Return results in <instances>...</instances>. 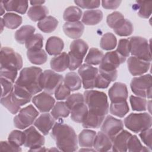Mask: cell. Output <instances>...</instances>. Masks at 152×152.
Instances as JSON below:
<instances>
[{
  "label": "cell",
  "instance_id": "obj_8",
  "mask_svg": "<svg viewBox=\"0 0 152 152\" xmlns=\"http://www.w3.org/2000/svg\"><path fill=\"white\" fill-rule=\"evenodd\" d=\"M131 50L133 56L140 59L151 62L150 46L147 39L140 36H133L129 39Z\"/></svg>",
  "mask_w": 152,
  "mask_h": 152
},
{
  "label": "cell",
  "instance_id": "obj_11",
  "mask_svg": "<svg viewBox=\"0 0 152 152\" xmlns=\"http://www.w3.org/2000/svg\"><path fill=\"white\" fill-rule=\"evenodd\" d=\"M64 81L62 75L56 72L47 69L45 70L40 77V86L45 92L49 94L54 93L56 88Z\"/></svg>",
  "mask_w": 152,
  "mask_h": 152
},
{
  "label": "cell",
  "instance_id": "obj_28",
  "mask_svg": "<svg viewBox=\"0 0 152 152\" xmlns=\"http://www.w3.org/2000/svg\"><path fill=\"white\" fill-rule=\"evenodd\" d=\"M96 132L90 129H83L78 135V141L80 147L92 148Z\"/></svg>",
  "mask_w": 152,
  "mask_h": 152
},
{
  "label": "cell",
  "instance_id": "obj_2",
  "mask_svg": "<svg viewBox=\"0 0 152 152\" xmlns=\"http://www.w3.org/2000/svg\"><path fill=\"white\" fill-rule=\"evenodd\" d=\"M42 72V69L39 67L24 68L15 81V85L24 89L33 96L43 90L40 82Z\"/></svg>",
  "mask_w": 152,
  "mask_h": 152
},
{
  "label": "cell",
  "instance_id": "obj_43",
  "mask_svg": "<svg viewBox=\"0 0 152 152\" xmlns=\"http://www.w3.org/2000/svg\"><path fill=\"white\" fill-rule=\"evenodd\" d=\"M129 101L133 110L144 111L147 109V102L143 97L131 96L129 97Z\"/></svg>",
  "mask_w": 152,
  "mask_h": 152
},
{
  "label": "cell",
  "instance_id": "obj_38",
  "mask_svg": "<svg viewBox=\"0 0 152 152\" xmlns=\"http://www.w3.org/2000/svg\"><path fill=\"white\" fill-rule=\"evenodd\" d=\"M82 11L77 7L71 6L65 9L63 18L66 22L78 21L82 16Z\"/></svg>",
  "mask_w": 152,
  "mask_h": 152
},
{
  "label": "cell",
  "instance_id": "obj_19",
  "mask_svg": "<svg viewBox=\"0 0 152 152\" xmlns=\"http://www.w3.org/2000/svg\"><path fill=\"white\" fill-rule=\"evenodd\" d=\"M55 124V119L49 113H43L34 122V125L44 135H47Z\"/></svg>",
  "mask_w": 152,
  "mask_h": 152
},
{
  "label": "cell",
  "instance_id": "obj_32",
  "mask_svg": "<svg viewBox=\"0 0 152 152\" xmlns=\"http://www.w3.org/2000/svg\"><path fill=\"white\" fill-rule=\"evenodd\" d=\"M27 56L31 64L35 65H42L48 59V55L42 49L37 50H27Z\"/></svg>",
  "mask_w": 152,
  "mask_h": 152
},
{
  "label": "cell",
  "instance_id": "obj_53",
  "mask_svg": "<svg viewBox=\"0 0 152 152\" xmlns=\"http://www.w3.org/2000/svg\"><path fill=\"white\" fill-rule=\"evenodd\" d=\"M18 72L15 70H11L5 68H0V76L1 77L5 78L13 83L15 82V79L17 77Z\"/></svg>",
  "mask_w": 152,
  "mask_h": 152
},
{
  "label": "cell",
  "instance_id": "obj_51",
  "mask_svg": "<svg viewBox=\"0 0 152 152\" xmlns=\"http://www.w3.org/2000/svg\"><path fill=\"white\" fill-rule=\"evenodd\" d=\"M74 3L78 7L84 9H95L100 7V1H74Z\"/></svg>",
  "mask_w": 152,
  "mask_h": 152
},
{
  "label": "cell",
  "instance_id": "obj_47",
  "mask_svg": "<svg viewBox=\"0 0 152 152\" xmlns=\"http://www.w3.org/2000/svg\"><path fill=\"white\" fill-rule=\"evenodd\" d=\"M116 50L122 56L125 58L128 57L131 50L129 40L126 39H120Z\"/></svg>",
  "mask_w": 152,
  "mask_h": 152
},
{
  "label": "cell",
  "instance_id": "obj_15",
  "mask_svg": "<svg viewBox=\"0 0 152 152\" xmlns=\"http://www.w3.org/2000/svg\"><path fill=\"white\" fill-rule=\"evenodd\" d=\"M14 89V88H13ZM30 102L19 97L13 90L8 95L1 97V103L12 114H16L21 110V107Z\"/></svg>",
  "mask_w": 152,
  "mask_h": 152
},
{
  "label": "cell",
  "instance_id": "obj_48",
  "mask_svg": "<svg viewBox=\"0 0 152 152\" xmlns=\"http://www.w3.org/2000/svg\"><path fill=\"white\" fill-rule=\"evenodd\" d=\"M70 93L71 90L64 84H60L54 92L55 97L58 100L66 99L70 95Z\"/></svg>",
  "mask_w": 152,
  "mask_h": 152
},
{
  "label": "cell",
  "instance_id": "obj_27",
  "mask_svg": "<svg viewBox=\"0 0 152 152\" xmlns=\"http://www.w3.org/2000/svg\"><path fill=\"white\" fill-rule=\"evenodd\" d=\"M103 19V12L99 10L86 11L83 15L82 22L87 26H94L99 23Z\"/></svg>",
  "mask_w": 152,
  "mask_h": 152
},
{
  "label": "cell",
  "instance_id": "obj_25",
  "mask_svg": "<svg viewBox=\"0 0 152 152\" xmlns=\"http://www.w3.org/2000/svg\"><path fill=\"white\" fill-rule=\"evenodd\" d=\"M64 47L63 40L58 37H50L46 44V50L50 55H58L61 53Z\"/></svg>",
  "mask_w": 152,
  "mask_h": 152
},
{
  "label": "cell",
  "instance_id": "obj_59",
  "mask_svg": "<svg viewBox=\"0 0 152 152\" xmlns=\"http://www.w3.org/2000/svg\"><path fill=\"white\" fill-rule=\"evenodd\" d=\"M5 8H4V5H3V4H2V1L1 2V15H2L4 13H5Z\"/></svg>",
  "mask_w": 152,
  "mask_h": 152
},
{
  "label": "cell",
  "instance_id": "obj_49",
  "mask_svg": "<svg viewBox=\"0 0 152 152\" xmlns=\"http://www.w3.org/2000/svg\"><path fill=\"white\" fill-rule=\"evenodd\" d=\"M81 102H84V95L80 93H77L72 94L71 95L70 94L66 99L65 103L66 104L69 109L71 110V109L74 106Z\"/></svg>",
  "mask_w": 152,
  "mask_h": 152
},
{
  "label": "cell",
  "instance_id": "obj_31",
  "mask_svg": "<svg viewBox=\"0 0 152 152\" xmlns=\"http://www.w3.org/2000/svg\"><path fill=\"white\" fill-rule=\"evenodd\" d=\"M64 84L71 90L74 91L81 87L82 81L78 74L74 72H70L65 75L64 78Z\"/></svg>",
  "mask_w": 152,
  "mask_h": 152
},
{
  "label": "cell",
  "instance_id": "obj_60",
  "mask_svg": "<svg viewBox=\"0 0 152 152\" xmlns=\"http://www.w3.org/2000/svg\"><path fill=\"white\" fill-rule=\"evenodd\" d=\"M0 23H1V32H2L4 30V26H5L2 18H0Z\"/></svg>",
  "mask_w": 152,
  "mask_h": 152
},
{
  "label": "cell",
  "instance_id": "obj_10",
  "mask_svg": "<svg viewBox=\"0 0 152 152\" xmlns=\"http://www.w3.org/2000/svg\"><path fill=\"white\" fill-rule=\"evenodd\" d=\"M38 115V111L33 105L30 104L21 109L18 114L14 118V125L20 129H26L34 122Z\"/></svg>",
  "mask_w": 152,
  "mask_h": 152
},
{
  "label": "cell",
  "instance_id": "obj_3",
  "mask_svg": "<svg viewBox=\"0 0 152 152\" xmlns=\"http://www.w3.org/2000/svg\"><path fill=\"white\" fill-rule=\"evenodd\" d=\"M85 103L87 104L88 114L103 118L108 113L109 103L106 94L97 90H86L84 93Z\"/></svg>",
  "mask_w": 152,
  "mask_h": 152
},
{
  "label": "cell",
  "instance_id": "obj_18",
  "mask_svg": "<svg viewBox=\"0 0 152 152\" xmlns=\"http://www.w3.org/2000/svg\"><path fill=\"white\" fill-rule=\"evenodd\" d=\"M109 96L111 102H118L126 100L128 91L125 84L116 82L109 88Z\"/></svg>",
  "mask_w": 152,
  "mask_h": 152
},
{
  "label": "cell",
  "instance_id": "obj_5",
  "mask_svg": "<svg viewBox=\"0 0 152 152\" xmlns=\"http://www.w3.org/2000/svg\"><path fill=\"white\" fill-rule=\"evenodd\" d=\"M88 49V45L82 39H78L71 42L68 53L69 57L68 68L70 71H74L81 65Z\"/></svg>",
  "mask_w": 152,
  "mask_h": 152
},
{
  "label": "cell",
  "instance_id": "obj_30",
  "mask_svg": "<svg viewBox=\"0 0 152 152\" xmlns=\"http://www.w3.org/2000/svg\"><path fill=\"white\" fill-rule=\"evenodd\" d=\"M48 12V9L44 5H35L28 9L27 15L33 21H40L47 17Z\"/></svg>",
  "mask_w": 152,
  "mask_h": 152
},
{
  "label": "cell",
  "instance_id": "obj_4",
  "mask_svg": "<svg viewBox=\"0 0 152 152\" xmlns=\"http://www.w3.org/2000/svg\"><path fill=\"white\" fill-rule=\"evenodd\" d=\"M126 61V58L121 55L116 50L107 52L100 64L99 72L110 82L116 80L117 68Z\"/></svg>",
  "mask_w": 152,
  "mask_h": 152
},
{
  "label": "cell",
  "instance_id": "obj_17",
  "mask_svg": "<svg viewBox=\"0 0 152 152\" xmlns=\"http://www.w3.org/2000/svg\"><path fill=\"white\" fill-rule=\"evenodd\" d=\"M127 65L131 75L134 76L141 75L149 69L150 62L145 61L132 56L127 60Z\"/></svg>",
  "mask_w": 152,
  "mask_h": 152
},
{
  "label": "cell",
  "instance_id": "obj_55",
  "mask_svg": "<svg viewBox=\"0 0 152 152\" xmlns=\"http://www.w3.org/2000/svg\"><path fill=\"white\" fill-rule=\"evenodd\" d=\"M111 82L102 76L99 72L96 77L95 82V88H106Z\"/></svg>",
  "mask_w": 152,
  "mask_h": 152
},
{
  "label": "cell",
  "instance_id": "obj_21",
  "mask_svg": "<svg viewBox=\"0 0 152 152\" xmlns=\"http://www.w3.org/2000/svg\"><path fill=\"white\" fill-rule=\"evenodd\" d=\"M84 30V26L81 21L66 22L63 26V31L65 35L71 39H78Z\"/></svg>",
  "mask_w": 152,
  "mask_h": 152
},
{
  "label": "cell",
  "instance_id": "obj_57",
  "mask_svg": "<svg viewBox=\"0 0 152 152\" xmlns=\"http://www.w3.org/2000/svg\"><path fill=\"white\" fill-rule=\"evenodd\" d=\"M30 4L33 5V6H35V5H42L43 4H44L45 2V1H30Z\"/></svg>",
  "mask_w": 152,
  "mask_h": 152
},
{
  "label": "cell",
  "instance_id": "obj_36",
  "mask_svg": "<svg viewBox=\"0 0 152 152\" xmlns=\"http://www.w3.org/2000/svg\"><path fill=\"white\" fill-rule=\"evenodd\" d=\"M3 21L5 26L10 29H15L18 27L22 23V17L15 13L8 12L4 15Z\"/></svg>",
  "mask_w": 152,
  "mask_h": 152
},
{
  "label": "cell",
  "instance_id": "obj_23",
  "mask_svg": "<svg viewBox=\"0 0 152 152\" xmlns=\"http://www.w3.org/2000/svg\"><path fill=\"white\" fill-rule=\"evenodd\" d=\"M51 68L56 72H63L69 65V57L68 53L62 52L52 58L50 62Z\"/></svg>",
  "mask_w": 152,
  "mask_h": 152
},
{
  "label": "cell",
  "instance_id": "obj_22",
  "mask_svg": "<svg viewBox=\"0 0 152 152\" xmlns=\"http://www.w3.org/2000/svg\"><path fill=\"white\" fill-rule=\"evenodd\" d=\"M88 112V109L85 102L79 103L71 109V118L75 122L83 124L87 118Z\"/></svg>",
  "mask_w": 152,
  "mask_h": 152
},
{
  "label": "cell",
  "instance_id": "obj_44",
  "mask_svg": "<svg viewBox=\"0 0 152 152\" xmlns=\"http://www.w3.org/2000/svg\"><path fill=\"white\" fill-rule=\"evenodd\" d=\"M113 30L115 33L119 36H128L132 33L134 27L129 20L125 19L123 23Z\"/></svg>",
  "mask_w": 152,
  "mask_h": 152
},
{
  "label": "cell",
  "instance_id": "obj_56",
  "mask_svg": "<svg viewBox=\"0 0 152 152\" xmlns=\"http://www.w3.org/2000/svg\"><path fill=\"white\" fill-rule=\"evenodd\" d=\"M121 1H102V7L107 10H115L120 5Z\"/></svg>",
  "mask_w": 152,
  "mask_h": 152
},
{
  "label": "cell",
  "instance_id": "obj_12",
  "mask_svg": "<svg viewBox=\"0 0 152 152\" xmlns=\"http://www.w3.org/2000/svg\"><path fill=\"white\" fill-rule=\"evenodd\" d=\"M81 78V81L84 89H92L95 88L96 77L99 74V69L91 65L84 64L81 65L78 71Z\"/></svg>",
  "mask_w": 152,
  "mask_h": 152
},
{
  "label": "cell",
  "instance_id": "obj_29",
  "mask_svg": "<svg viewBox=\"0 0 152 152\" xmlns=\"http://www.w3.org/2000/svg\"><path fill=\"white\" fill-rule=\"evenodd\" d=\"M35 28L30 25H25L17 30L15 33V40L20 43L24 44L31 37L35 31Z\"/></svg>",
  "mask_w": 152,
  "mask_h": 152
},
{
  "label": "cell",
  "instance_id": "obj_52",
  "mask_svg": "<svg viewBox=\"0 0 152 152\" xmlns=\"http://www.w3.org/2000/svg\"><path fill=\"white\" fill-rule=\"evenodd\" d=\"M139 135L142 142L147 146V147L151 150V128H149L141 131Z\"/></svg>",
  "mask_w": 152,
  "mask_h": 152
},
{
  "label": "cell",
  "instance_id": "obj_41",
  "mask_svg": "<svg viewBox=\"0 0 152 152\" xmlns=\"http://www.w3.org/2000/svg\"><path fill=\"white\" fill-rule=\"evenodd\" d=\"M125 18L122 14L118 11H115L108 15L106 18V22L110 28L114 29L117 28L124 21Z\"/></svg>",
  "mask_w": 152,
  "mask_h": 152
},
{
  "label": "cell",
  "instance_id": "obj_6",
  "mask_svg": "<svg viewBox=\"0 0 152 152\" xmlns=\"http://www.w3.org/2000/svg\"><path fill=\"white\" fill-rule=\"evenodd\" d=\"M152 118L148 113H131L124 119L125 126L135 133L151 128Z\"/></svg>",
  "mask_w": 152,
  "mask_h": 152
},
{
  "label": "cell",
  "instance_id": "obj_26",
  "mask_svg": "<svg viewBox=\"0 0 152 152\" xmlns=\"http://www.w3.org/2000/svg\"><path fill=\"white\" fill-rule=\"evenodd\" d=\"M7 11H15L21 14L26 12L28 8V1L22 0H11L2 1Z\"/></svg>",
  "mask_w": 152,
  "mask_h": 152
},
{
  "label": "cell",
  "instance_id": "obj_46",
  "mask_svg": "<svg viewBox=\"0 0 152 152\" xmlns=\"http://www.w3.org/2000/svg\"><path fill=\"white\" fill-rule=\"evenodd\" d=\"M8 140L15 145L20 147L24 145V132H21L19 130H14L9 134Z\"/></svg>",
  "mask_w": 152,
  "mask_h": 152
},
{
  "label": "cell",
  "instance_id": "obj_9",
  "mask_svg": "<svg viewBox=\"0 0 152 152\" xmlns=\"http://www.w3.org/2000/svg\"><path fill=\"white\" fill-rule=\"evenodd\" d=\"M130 87L134 94L138 97L151 99V76L145 74L132 79Z\"/></svg>",
  "mask_w": 152,
  "mask_h": 152
},
{
  "label": "cell",
  "instance_id": "obj_1",
  "mask_svg": "<svg viewBox=\"0 0 152 152\" xmlns=\"http://www.w3.org/2000/svg\"><path fill=\"white\" fill-rule=\"evenodd\" d=\"M58 148L62 151H75L78 148V140L74 129L63 122H56L50 134Z\"/></svg>",
  "mask_w": 152,
  "mask_h": 152
},
{
  "label": "cell",
  "instance_id": "obj_20",
  "mask_svg": "<svg viewBox=\"0 0 152 152\" xmlns=\"http://www.w3.org/2000/svg\"><path fill=\"white\" fill-rule=\"evenodd\" d=\"M132 134L126 130H122L112 140L113 151H126L127 144Z\"/></svg>",
  "mask_w": 152,
  "mask_h": 152
},
{
  "label": "cell",
  "instance_id": "obj_24",
  "mask_svg": "<svg viewBox=\"0 0 152 152\" xmlns=\"http://www.w3.org/2000/svg\"><path fill=\"white\" fill-rule=\"evenodd\" d=\"M93 147L97 151H107L112 148V141L103 132H98L94 138Z\"/></svg>",
  "mask_w": 152,
  "mask_h": 152
},
{
  "label": "cell",
  "instance_id": "obj_33",
  "mask_svg": "<svg viewBox=\"0 0 152 152\" xmlns=\"http://www.w3.org/2000/svg\"><path fill=\"white\" fill-rule=\"evenodd\" d=\"M58 26V21L52 16H47L37 23V27L43 32L49 33L53 32Z\"/></svg>",
  "mask_w": 152,
  "mask_h": 152
},
{
  "label": "cell",
  "instance_id": "obj_50",
  "mask_svg": "<svg viewBox=\"0 0 152 152\" xmlns=\"http://www.w3.org/2000/svg\"><path fill=\"white\" fill-rule=\"evenodd\" d=\"M1 97H5L11 93L13 88V83L9 80L1 77Z\"/></svg>",
  "mask_w": 152,
  "mask_h": 152
},
{
  "label": "cell",
  "instance_id": "obj_62",
  "mask_svg": "<svg viewBox=\"0 0 152 152\" xmlns=\"http://www.w3.org/2000/svg\"><path fill=\"white\" fill-rule=\"evenodd\" d=\"M53 150H55V151H58V149H54V148H50L49 150H48V151H53Z\"/></svg>",
  "mask_w": 152,
  "mask_h": 152
},
{
  "label": "cell",
  "instance_id": "obj_61",
  "mask_svg": "<svg viewBox=\"0 0 152 152\" xmlns=\"http://www.w3.org/2000/svg\"><path fill=\"white\" fill-rule=\"evenodd\" d=\"M86 148H83V149H80L79 151H96L94 149H91V148H88V149H87L86 147H85Z\"/></svg>",
  "mask_w": 152,
  "mask_h": 152
},
{
  "label": "cell",
  "instance_id": "obj_16",
  "mask_svg": "<svg viewBox=\"0 0 152 152\" xmlns=\"http://www.w3.org/2000/svg\"><path fill=\"white\" fill-rule=\"evenodd\" d=\"M32 102L40 112H48L55 105L54 98L47 92H42L32 98Z\"/></svg>",
  "mask_w": 152,
  "mask_h": 152
},
{
  "label": "cell",
  "instance_id": "obj_58",
  "mask_svg": "<svg viewBox=\"0 0 152 152\" xmlns=\"http://www.w3.org/2000/svg\"><path fill=\"white\" fill-rule=\"evenodd\" d=\"M30 151H46V150L45 148L43 147H41L39 148H34V149H31V150H28Z\"/></svg>",
  "mask_w": 152,
  "mask_h": 152
},
{
  "label": "cell",
  "instance_id": "obj_39",
  "mask_svg": "<svg viewBox=\"0 0 152 152\" xmlns=\"http://www.w3.org/2000/svg\"><path fill=\"white\" fill-rule=\"evenodd\" d=\"M116 43L117 40L115 36L112 33H106L100 39V46L103 50H110L116 47Z\"/></svg>",
  "mask_w": 152,
  "mask_h": 152
},
{
  "label": "cell",
  "instance_id": "obj_54",
  "mask_svg": "<svg viewBox=\"0 0 152 152\" xmlns=\"http://www.w3.org/2000/svg\"><path fill=\"white\" fill-rule=\"evenodd\" d=\"M1 150L2 151H21V148L20 147L17 146L10 141H1Z\"/></svg>",
  "mask_w": 152,
  "mask_h": 152
},
{
  "label": "cell",
  "instance_id": "obj_45",
  "mask_svg": "<svg viewBox=\"0 0 152 152\" xmlns=\"http://www.w3.org/2000/svg\"><path fill=\"white\" fill-rule=\"evenodd\" d=\"M139 6L138 15L141 18H148L151 14L152 1H137Z\"/></svg>",
  "mask_w": 152,
  "mask_h": 152
},
{
  "label": "cell",
  "instance_id": "obj_42",
  "mask_svg": "<svg viewBox=\"0 0 152 152\" xmlns=\"http://www.w3.org/2000/svg\"><path fill=\"white\" fill-rule=\"evenodd\" d=\"M127 149L129 151H150L151 150L142 146L136 135H131L127 144Z\"/></svg>",
  "mask_w": 152,
  "mask_h": 152
},
{
  "label": "cell",
  "instance_id": "obj_34",
  "mask_svg": "<svg viewBox=\"0 0 152 152\" xmlns=\"http://www.w3.org/2000/svg\"><path fill=\"white\" fill-rule=\"evenodd\" d=\"M129 108L126 100L118 102H111L110 112L119 118L124 117L129 112Z\"/></svg>",
  "mask_w": 152,
  "mask_h": 152
},
{
  "label": "cell",
  "instance_id": "obj_35",
  "mask_svg": "<svg viewBox=\"0 0 152 152\" xmlns=\"http://www.w3.org/2000/svg\"><path fill=\"white\" fill-rule=\"evenodd\" d=\"M50 114L55 119L66 118L70 114V109L65 102H58L52 109Z\"/></svg>",
  "mask_w": 152,
  "mask_h": 152
},
{
  "label": "cell",
  "instance_id": "obj_14",
  "mask_svg": "<svg viewBox=\"0 0 152 152\" xmlns=\"http://www.w3.org/2000/svg\"><path fill=\"white\" fill-rule=\"evenodd\" d=\"M124 128L123 122L112 116H107L101 125V131L112 140Z\"/></svg>",
  "mask_w": 152,
  "mask_h": 152
},
{
  "label": "cell",
  "instance_id": "obj_13",
  "mask_svg": "<svg viewBox=\"0 0 152 152\" xmlns=\"http://www.w3.org/2000/svg\"><path fill=\"white\" fill-rule=\"evenodd\" d=\"M23 132L25 135L24 145L30 148L29 150L43 147L45 144V137L33 126L28 127Z\"/></svg>",
  "mask_w": 152,
  "mask_h": 152
},
{
  "label": "cell",
  "instance_id": "obj_7",
  "mask_svg": "<svg viewBox=\"0 0 152 152\" xmlns=\"http://www.w3.org/2000/svg\"><path fill=\"white\" fill-rule=\"evenodd\" d=\"M1 68L18 71L23 65L21 56L9 47H3L0 52Z\"/></svg>",
  "mask_w": 152,
  "mask_h": 152
},
{
  "label": "cell",
  "instance_id": "obj_40",
  "mask_svg": "<svg viewBox=\"0 0 152 152\" xmlns=\"http://www.w3.org/2000/svg\"><path fill=\"white\" fill-rule=\"evenodd\" d=\"M43 37L40 34H34L25 43L27 50L40 49L43 47Z\"/></svg>",
  "mask_w": 152,
  "mask_h": 152
},
{
  "label": "cell",
  "instance_id": "obj_37",
  "mask_svg": "<svg viewBox=\"0 0 152 152\" xmlns=\"http://www.w3.org/2000/svg\"><path fill=\"white\" fill-rule=\"evenodd\" d=\"M103 56L104 54L102 51L97 48H91L86 57V64L90 65H100L102 61Z\"/></svg>",
  "mask_w": 152,
  "mask_h": 152
}]
</instances>
